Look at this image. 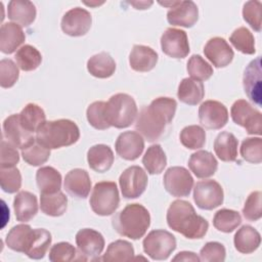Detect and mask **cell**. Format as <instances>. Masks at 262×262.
Listing matches in <instances>:
<instances>
[{
  "label": "cell",
  "mask_w": 262,
  "mask_h": 262,
  "mask_svg": "<svg viewBox=\"0 0 262 262\" xmlns=\"http://www.w3.org/2000/svg\"><path fill=\"white\" fill-rule=\"evenodd\" d=\"M129 4H131V5H133L136 9H146V8H148L151 4H152V1H148V2H146V1H139V2H128Z\"/></svg>",
  "instance_id": "cell-55"
},
{
  "label": "cell",
  "mask_w": 262,
  "mask_h": 262,
  "mask_svg": "<svg viewBox=\"0 0 262 262\" xmlns=\"http://www.w3.org/2000/svg\"><path fill=\"white\" fill-rule=\"evenodd\" d=\"M112 225L119 234L131 239H139L150 225V215L142 205L129 204L115 215Z\"/></svg>",
  "instance_id": "cell-4"
},
{
  "label": "cell",
  "mask_w": 262,
  "mask_h": 262,
  "mask_svg": "<svg viewBox=\"0 0 262 262\" xmlns=\"http://www.w3.org/2000/svg\"><path fill=\"white\" fill-rule=\"evenodd\" d=\"M0 185L3 191L14 193L21 186V175L17 168H1L0 169Z\"/></svg>",
  "instance_id": "cell-47"
},
{
  "label": "cell",
  "mask_w": 262,
  "mask_h": 262,
  "mask_svg": "<svg viewBox=\"0 0 262 262\" xmlns=\"http://www.w3.org/2000/svg\"><path fill=\"white\" fill-rule=\"evenodd\" d=\"M229 41L235 49L244 54H254L256 52L254 36L245 27L235 29L229 37Z\"/></svg>",
  "instance_id": "cell-42"
},
{
  "label": "cell",
  "mask_w": 262,
  "mask_h": 262,
  "mask_svg": "<svg viewBox=\"0 0 262 262\" xmlns=\"http://www.w3.org/2000/svg\"><path fill=\"white\" fill-rule=\"evenodd\" d=\"M63 187L68 194L73 198H87L91 189V180L88 172L79 168L71 170L64 177Z\"/></svg>",
  "instance_id": "cell-21"
},
{
  "label": "cell",
  "mask_w": 262,
  "mask_h": 262,
  "mask_svg": "<svg viewBox=\"0 0 262 262\" xmlns=\"http://www.w3.org/2000/svg\"><path fill=\"white\" fill-rule=\"evenodd\" d=\"M242 223V217L238 212L230 209H221L217 211L213 218L214 227L225 233L232 232Z\"/></svg>",
  "instance_id": "cell-39"
},
{
  "label": "cell",
  "mask_w": 262,
  "mask_h": 262,
  "mask_svg": "<svg viewBox=\"0 0 262 262\" xmlns=\"http://www.w3.org/2000/svg\"><path fill=\"white\" fill-rule=\"evenodd\" d=\"M199 120L204 127L218 130L228 122V111L220 101L206 100L199 107Z\"/></svg>",
  "instance_id": "cell-14"
},
{
  "label": "cell",
  "mask_w": 262,
  "mask_h": 262,
  "mask_svg": "<svg viewBox=\"0 0 262 262\" xmlns=\"http://www.w3.org/2000/svg\"><path fill=\"white\" fill-rule=\"evenodd\" d=\"M13 210L17 221L28 222L38 212L37 196L30 191H19L13 200Z\"/></svg>",
  "instance_id": "cell-26"
},
{
  "label": "cell",
  "mask_w": 262,
  "mask_h": 262,
  "mask_svg": "<svg viewBox=\"0 0 262 262\" xmlns=\"http://www.w3.org/2000/svg\"><path fill=\"white\" fill-rule=\"evenodd\" d=\"M261 191H253L248 196L244 208L243 215L248 221H257L262 217L261 209Z\"/></svg>",
  "instance_id": "cell-51"
},
{
  "label": "cell",
  "mask_w": 262,
  "mask_h": 262,
  "mask_svg": "<svg viewBox=\"0 0 262 262\" xmlns=\"http://www.w3.org/2000/svg\"><path fill=\"white\" fill-rule=\"evenodd\" d=\"M21 156L24 161L31 166H41L46 163L50 157V149L44 147L36 140L21 149Z\"/></svg>",
  "instance_id": "cell-46"
},
{
  "label": "cell",
  "mask_w": 262,
  "mask_h": 262,
  "mask_svg": "<svg viewBox=\"0 0 262 262\" xmlns=\"http://www.w3.org/2000/svg\"><path fill=\"white\" fill-rule=\"evenodd\" d=\"M262 70H261V57L258 56L253 59L245 69L243 85L245 89V93L248 98L261 106L262 99Z\"/></svg>",
  "instance_id": "cell-15"
},
{
  "label": "cell",
  "mask_w": 262,
  "mask_h": 262,
  "mask_svg": "<svg viewBox=\"0 0 262 262\" xmlns=\"http://www.w3.org/2000/svg\"><path fill=\"white\" fill-rule=\"evenodd\" d=\"M158 62V53L145 45H134L130 55L129 64L135 72H149Z\"/></svg>",
  "instance_id": "cell-23"
},
{
  "label": "cell",
  "mask_w": 262,
  "mask_h": 262,
  "mask_svg": "<svg viewBox=\"0 0 262 262\" xmlns=\"http://www.w3.org/2000/svg\"><path fill=\"white\" fill-rule=\"evenodd\" d=\"M92 211L99 216H110L118 209L120 195L117 184L113 181L97 182L89 200Z\"/></svg>",
  "instance_id": "cell-6"
},
{
  "label": "cell",
  "mask_w": 262,
  "mask_h": 262,
  "mask_svg": "<svg viewBox=\"0 0 262 262\" xmlns=\"http://www.w3.org/2000/svg\"><path fill=\"white\" fill-rule=\"evenodd\" d=\"M261 2L260 1H248L244 4L243 8V17L250 27L256 31L260 32L261 31V26H262V20H261Z\"/></svg>",
  "instance_id": "cell-48"
},
{
  "label": "cell",
  "mask_w": 262,
  "mask_h": 262,
  "mask_svg": "<svg viewBox=\"0 0 262 262\" xmlns=\"http://www.w3.org/2000/svg\"><path fill=\"white\" fill-rule=\"evenodd\" d=\"M172 260L173 261H193V262H198V261H200V257H198L196 254H194L193 252L183 251V252L178 253Z\"/></svg>",
  "instance_id": "cell-54"
},
{
  "label": "cell",
  "mask_w": 262,
  "mask_h": 262,
  "mask_svg": "<svg viewBox=\"0 0 262 262\" xmlns=\"http://www.w3.org/2000/svg\"><path fill=\"white\" fill-rule=\"evenodd\" d=\"M87 162L93 171L98 173L106 172L114 164V152L108 145H93L87 151Z\"/></svg>",
  "instance_id": "cell-27"
},
{
  "label": "cell",
  "mask_w": 262,
  "mask_h": 262,
  "mask_svg": "<svg viewBox=\"0 0 262 262\" xmlns=\"http://www.w3.org/2000/svg\"><path fill=\"white\" fill-rule=\"evenodd\" d=\"M177 102L170 97H158L143 106L136 117L135 129L147 141L159 139L175 116Z\"/></svg>",
  "instance_id": "cell-1"
},
{
  "label": "cell",
  "mask_w": 262,
  "mask_h": 262,
  "mask_svg": "<svg viewBox=\"0 0 262 262\" xmlns=\"http://www.w3.org/2000/svg\"><path fill=\"white\" fill-rule=\"evenodd\" d=\"M36 182L41 194L54 193L60 190L61 175L53 167H41L36 173Z\"/></svg>",
  "instance_id": "cell-29"
},
{
  "label": "cell",
  "mask_w": 262,
  "mask_h": 262,
  "mask_svg": "<svg viewBox=\"0 0 262 262\" xmlns=\"http://www.w3.org/2000/svg\"><path fill=\"white\" fill-rule=\"evenodd\" d=\"M105 115L111 126L123 129L134 123L138 108L132 96L126 93H117L106 102Z\"/></svg>",
  "instance_id": "cell-5"
},
{
  "label": "cell",
  "mask_w": 262,
  "mask_h": 262,
  "mask_svg": "<svg viewBox=\"0 0 262 262\" xmlns=\"http://www.w3.org/2000/svg\"><path fill=\"white\" fill-rule=\"evenodd\" d=\"M232 121L246 129L248 134H262V115L247 100L238 99L231 106Z\"/></svg>",
  "instance_id": "cell-8"
},
{
  "label": "cell",
  "mask_w": 262,
  "mask_h": 262,
  "mask_svg": "<svg viewBox=\"0 0 262 262\" xmlns=\"http://www.w3.org/2000/svg\"><path fill=\"white\" fill-rule=\"evenodd\" d=\"M51 234L44 228H36L33 230L29 245L25 251V254L35 260L44 258L49 246L51 245Z\"/></svg>",
  "instance_id": "cell-33"
},
{
  "label": "cell",
  "mask_w": 262,
  "mask_h": 262,
  "mask_svg": "<svg viewBox=\"0 0 262 262\" xmlns=\"http://www.w3.org/2000/svg\"><path fill=\"white\" fill-rule=\"evenodd\" d=\"M242 158L253 164L262 162V139L260 137H248L241 145Z\"/></svg>",
  "instance_id": "cell-45"
},
{
  "label": "cell",
  "mask_w": 262,
  "mask_h": 262,
  "mask_svg": "<svg viewBox=\"0 0 262 262\" xmlns=\"http://www.w3.org/2000/svg\"><path fill=\"white\" fill-rule=\"evenodd\" d=\"M179 138L183 146L189 149H199L206 143V132L199 125H189L181 130Z\"/></svg>",
  "instance_id": "cell-41"
},
{
  "label": "cell",
  "mask_w": 262,
  "mask_h": 262,
  "mask_svg": "<svg viewBox=\"0 0 262 262\" xmlns=\"http://www.w3.org/2000/svg\"><path fill=\"white\" fill-rule=\"evenodd\" d=\"M223 199V189L215 180H202L194 185L193 201L200 209L213 210L222 205Z\"/></svg>",
  "instance_id": "cell-9"
},
{
  "label": "cell",
  "mask_w": 262,
  "mask_h": 262,
  "mask_svg": "<svg viewBox=\"0 0 262 262\" xmlns=\"http://www.w3.org/2000/svg\"><path fill=\"white\" fill-rule=\"evenodd\" d=\"M77 251L73 245L67 242H60L52 246L49 251V260L51 262H69L76 259Z\"/></svg>",
  "instance_id": "cell-50"
},
{
  "label": "cell",
  "mask_w": 262,
  "mask_h": 262,
  "mask_svg": "<svg viewBox=\"0 0 262 262\" xmlns=\"http://www.w3.org/2000/svg\"><path fill=\"white\" fill-rule=\"evenodd\" d=\"M168 226L189 239L202 238L208 231V221L198 215L192 205L183 200L172 202L167 211Z\"/></svg>",
  "instance_id": "cell-2"
},
{
  "label": "cell",
  "mask_w": 262,
  "mask_h": 262,
  "mask_svg": "<svg viewBox=\"0 0 262 262\" xmlns=\"http://www.w3.org/2000/svg\"><path fill=\"white\" fill-rule=\"evenodd\" d=\"M162 51L172 58H184L188 55L189 43L183 30L168 28L161 37Z\"/></svg>",
  "instance_id": "cell-12"
},
{
  "label": "cell",
  "mask_w": 262,
  "mask_h": 262,
  "mask_svg": "<svg viewBox=\"0 0 262 262\" xmlns=\"http://www.w3.org/2000/svg\"><path fill=\"white\" fill-rule=\"evenodd\" d=\"M3 135L9 143L20 149L26 148L36 140L34 134L21 126L18 119V114L11 115L4 120Z\"/></svg>",
  "instance_id": "cell-17"
},
{
  "label": "cell",
  "mask_w": 262,
  "mask_h": 262,
  "mask_svg": "<svg viewBox=\"0 0 262 262\" xmlns=\"http://www.w3.org/2000/svg\"><path fill=\"white\" fill-rule=\"evenodd\" d=\"M163 180L165 189L176 198L189 195L193 186V178L184 167H170L165 172Z\"/></svg>",
  "instance_id": "cell-11"
},
{
  "label": "cell",
  "mask_w": 262,
  "mask_h": 262,
  "mask_svg": "<svg viewBox=\"0 0 262 262\" xmlns=\"http://www.w3.org/2000/svg\"><path fill=\"white\" fill-rule=\"evenodd\" d=\"M238 141L230 132H221L214 141V151L223 162H233L237 157Z\"/></svg>",
  "instance_id": "cell-31"
},
{
  "label": "cell",
  "mask_w": 262,
  "mask_h": 262,
  "mask_svg": "<svg viewBox=\"0 0 262 262\" xmlns=\"http://www.w3.org/2000/svg\"><path fill=\"white\" fill-rule=\"evenodd\" d=\"M142 164L151 175L160 174L164 171L167 165V158L160 144H152L147 148L142 158Z\"/></svg>",
  "instance_id": "cell-37"
},
{
  "label": "cell",
  "mask_w": 262,
  "mask_h": 262,
  "mask_svg": "<svg viewBox=\"0 0 262 262\" xmlns=\"http://www.w3.org/2000/svg\"><path fill=\"white\" fill-rule=\"evenodd\" d=\"M205 56L216 68H225L233 59L234 53L225 39L214 37L210 39L204 47Z\"/></svg>",
  "instance_id": "cell-20"
},
{
  "label": "cell",
  "mask_w": 262,
  "mask_h": 262,
  "mask_svg": "<svg viewBox=\"0 0 262 262\" xmlns=\"http://www.w3.org/2000/svg\"><path fill=\"white\" fill-rule=\"evenodd\" d=\"M36 141L48 149L70 146L80 138L77 124L68 119L45 122L36 132Z\"/></svg>",
  "instance_id": "cell-3"
},
{
  "label": "cell",
  "mask_w": 262,
  "mask_h": 262,
  "mask_svg": "<svg viewBox=\"0 0 262 262\" xmlns=\"http://www.w3.org/2000/svg\"><path fill=\"white\" fill-rule=\"evenodd\" d=\"M14 58L19 69L25 72L36 70L42 62V55L39 50L29 44L21 46L16 51Z\"/></svg>",
  "instance_id": "cell-38"
},
{
  "label": "cell",
  "mask_w": 262,
  "mask_h": 262,
  "mask_svg": "<svg viewBox=\"0 0 262 262\" xmlns=\"http://www.w3.org/2000/svg\"><path fill=\"white\" fill-rule=\"evenodd\" d=\"M18 119L26 130L34 133L46 122V115L38 104L28 103L18 114Z\"/></svg>",
  "instance_id": "cell-34"
},
{
  "label": "cell",
  "mask_w": 262,
  "mask_h": 262,
  "mask_svg": "<svg viewBox=\"0 0 262 262\" xmlns=\"http://www.w3.org/2000/svg\"><path fill=\"white\" fill-rule=\"evenodd\" d=\"M36 7L31 1L11 0L7 6V16L20 27H29L36 18Z\"/></svg>",
  "instance_id": "cell-25"
},
{
  "label": "cell",
  "mask_w": 262,
  "mask_h": 262,
  "mask_svg": "<svg viewBox=\"0 0 262 262\" xmlns=\"http://www.w3.org/2000/svg\"><path fill=\"white\" fill-rule=\"evenodd\" d=\"M105 106L106 102L104 101H94L87 107V120L89 124L97 130H105L111 127L106 120Z\"/></svg>",
  "instance_id": "cell-44"
},
{
  "label": "cell",
  "mask_w": 262,
  "mask_h": 262,
  "mask_svg": "<svg viewBox=\"0 0 262 262\" xmlns=\"http://www.w3.org/2000/svg\"><path fill=\"white\" fill-rule=\"evenodd\" d=\"M177 96L181 102L188 105H195L205 96L204 85L202 82L191 78H184L178 86Z\"/></svg>",
  "instance_id": "cell-30"
},
{
  "label": "cell",
  "mask_w": 262,
  "mask_h": 262,
  "mask_svg": "<svg viewBox=\"0 0 262 262\" xmlns=\"http://www.w3.org/2000/svg\"><path fill=\"white\" fill-rule=\"evenodd\" d=\"M68 207V198L60 190L54 193L41 194L40 208L41 211L48 216L58 217L63 215Z\"/></svg>",
  "instance_id": "cell-36"
},
{
  "label": "cell",
  "mask_w": 262,
  "mask_h": 262,
  "mask_svg": "<svg viewBox=\"0 0 262 262\" xmlns=\"http://www.w3.org/2000/svg\"><path fill=\"white\" fill-rule=\"evenodd\" d=\"M225 256V248L218 242H209L200 251V261L223 262Z\"/></svg>",
  "instance_id": "cell-52"
},
{
  "label": "cell",
  "mask_w": 262,
  "mask_h": 262,
  "mask_svg": "<svg viewBox=\"0 0 262 262\" xmlns=\"http://www.w3.org/2000/svg\"><path fill=\"white\" fill-rule=\"evenodd\" d=\"M88 72L96 78L106 79L116 71V62L107 52H99L91 56L87 61Z\"/></svg>",
  "instance_id": "cell-32"
},
{
  "label": "cell",
  "mask_w": 262,
  "mask_h": 262,
  "mask_svg": "<svg viewBox=\"0 0 262 262\" xmlns=\"http://www.w3.org/2000/svg\"><path fill=\"white\" fill-rule=\"evenodd\" d=\"M134 257L133 246L123 239H118L111 243L102 256L103 261H130Z\"/></svg>",
  "instance_id": "cell-40"
},
{
  "label": "cell",
  "mask_w": 262,
  "mask_h": 262,
  "mask_svg": "<svg viewBox=\"0 0 262 262\" xmlns=\"http://www.w3.org/2000/svg\"><path fill=\"white\" fill-rule=\"evenodd\" d=\"M18 69L13 60L3 58L0 61V85L2 88L12 87L18 80Z\"/></svg>",
  "instance_id": "cell-49"
},
{
  "label": "cell",
  "mask_w": 262,
  "mask_h": 262,
  "mask_svg": "<svg viewBox=\"0 0 262 262\" xmlns=\"http://www.w3.org/2000/svg\"><path fill=\"white\" fill-rule=\"evenodd\" d=\"M144 253L152 260H166L176 249L175 236L164 229L151 230L142 242Z\"/></svg>",
  "instance_id": "cell-7"
},
{
  "label": "cell",
  "mask_w": 262,
  "mask_h": 262,
  "mask_svg": "<svg viewBox=\"0 0 262 262\" xmlns=\"http://www.w3.org/2000/svg\"><path fill=\"white\" fill-rule=\"evenodd\" d=\"M116 152L126 161H134L141 156L144 149L143 137L135 131L121 133L115 143Z\"/></svg>",
  "instance_id": "cell-19"
},
{
  "label": "cell",
  "mask_w": 262,
  "mask_h": 262,
  "mask_svg": "<svg viewBox=\"0 0 262 262\" xmlns=\"http://www.w3.org/2000/svg\"><path fill=\"white\" fill-rule=\"evenodd\" d=\"M26 40L21 27L15 23H5L0 29V50L5 54L13 53Z\"/></svg>",
  "instance_id": "cell-24"
},
{
  "label": "cell",
  "mask_w": 262,
  "mask_h": 262,
  "mask_svg": "<svg viewBox=\"0 0 262 262\" xmlns=\"http://www.w3.org/2000/svg\"><path fill=\"white\" fill-rule=\"evenodd\" d=\"M147 175L139 166H131L124 170L119 178L121 192L125 199L139 198L147 186Z\"/></svg>",
  "instance_id": "cell-10"
},
{
  "label": "cell",
  "mask_w": 262,
  "mask_h": 262,
  "mask_svg": "<svg viewBox=\"0 0 262 262\" xmlns=\"http://www.w3.org/2000/svg\"><path fill=\"white\" fill-rule=\"evenodd\" d=\"M19 161V155L15 146L6 140L1 142V168H12Z\"/></svg>",
  "instance_id": "cell-53"
},
{
  "label": "cell",
  "mask_w": 262,
  "mask_h": 262,
  "mask_svg": "<svg viewBox=\"0 0 262 262\" xmlns=\"http://www.w3.org/2000/svg\"><path fill=\"white\" fill-rule=\"evenodd\" d=\"M32 227L29 224H17L13 226L7 233L5 243L12 251L25 253L33 233Z\"/></svg>",
  "instance_id": "cell-35"
},
{
  "label": "cell",
  "mask_w": 262,
  "mask_h": 262,
  "mask_svg": "<svg viewBox=\"0 0 262 262\" xmlns=\"http://www.w3.org/2000/svg\"><path fill=\"white\" fill-rule=\"evenodd\" d=\"M92 17L88 10L75 7L67 11L60 23L61 30L64 34L72 37L84 36L91 28Z\"/></svg>",
  "instance_id": "cell-13"
},
{
  "label": "cell",
  "mask_w": 262,
  "mask_h": 262,
  "mask_svg": "<svg viewBox=\"0 0 262 262\" xmlns=\"http://www.w3.org/2000/svg\"><path fill=\"white\" fill-rule=\"evenodd\" d=\"M188 167L198 178H207L215 174L218 162L210 151L199 150L190 156Z\"/></svg>",
  "instance_id": "cell-22"
},
{
  "label": "cell",
  "mask_w": 262,
  "mask_h": 262,
  "mask_svg": "<svg viewBox=\"0 0 262 262\" xmlns=\"http://www.w3.org/2000/svg\"><path fill=\"white\" fill-rule=\"evenodd\" d=\"M199 18V9L193 1H175L167 12V20L172 26L191 28Z\"/></svg>",
  "instance_id": "cell-18"
},
{
  "label": "cell",
  "mask_w": 262,
  "mask_h": 262,
  "mask_svg": "<svg viewBox=\"0 0 262 262\" xmlns=\"http://www.w3.org/2000/svg\"><path fill=\"white\" fill-rule=\"evenodd\" d=\"M233 243L235 249L242 254L255 252L261 244L260 233L250 225L242 226L234 234Z\"/></svg>",
  "instance_id": "cell-28"
},
{
  "label": "cell",
  "mask_w": 262,
  "mask_h": 262,
  "mask_svg": "<svg viewBox=\"0 0 262 262\" xmlns=\"http://www.w3.org/2000/svg\"><path fill=\"white\" fill-rule=\"evenodd\" d=\"M78 250L85 260L95 259L104 249V238L100 232L92 228L80 229L76 234Z\"/></svg>",
  "instance_id": "cell-16"
},
{
  "label": "cell",
  "mask_w": 262,
  "mask_h": 262,
  "mask_svg": "<svg viewBox=\"0 0 262 262\" xmlns=\"http://www.w3.org/2000/svg\"><path fill=\"white\" fill-rule=\"evenodd\" d=\"M187 73L191 79L196 81H206L213 75V68L201 55L193 54L187 61Z\"/></svg>",
  "instance_id": "cell-43"
}]
</instances>
